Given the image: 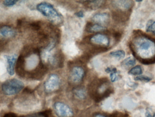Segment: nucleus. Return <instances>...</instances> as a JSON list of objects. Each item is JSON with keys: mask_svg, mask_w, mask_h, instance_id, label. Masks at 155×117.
Returning a JSON list of instances; mask_svg holds the SVG:
<instances>
[{"mask_svg": "<svg viewBox=\"0 0 155 117\" xmlns=\"http://www.w3.org/2000/svg\"><path fill=\"white\" fill-rule=\"evenodd\" d=\"M3 117H18L16 114L13 113H8L5 114Z\"/></svg>", "mask_w": 155, "mask_h": 117, "instance_id": "28", "label": "nucleus"}, {"mask_svg": "<svg viewBox=\"0 0 155 117\" xmlns=\"http://www.w3.org/2000/svg\"><path fill=\"white\" fill-rule=\"evenodd\" d=\"M146 117H155V113L153 115H152L151 112L149 110H147L146 112L145 113Z\"/></svg>", "mask_w": 155, "mask_h": 117, "instance_id": "30", "label": "nucleus"}, {"mask_svg": "<svg viewBox=\"0 0 155 117\" xmlns=\"http://www.w3.org/2000/svg\"><path fill=\"white\" fill-rule=\"evenodd\" d=\"M133 46H137V52H143V53H146L150 50L152 49V47H155V42L153 39L147 38L143 37L142 38H136L135 42L133 44Z\"/></svg>", "mask_w": 155, "mask_h": 117, "instance_id": "4", "label": "nucleus"}, {"mask_svg": "<svg viewBox=\"0 0 155 117\" xmlns=\"http://www.w3.org/2000/svg\"><path fill=\"white\" fill-rule=\"evenodd\" d=\"M146 30L147 32H152L155 35V21L149 20L147 21L146 26Z\"/></svg>", "mask_w": 155, "mask_h": 117, "instance_id": "19", "label": "nucleus"}, {"mask_svg": "<svg viewBox=\"0 0 155 117\" xmlns=\"http://www.w3.org/2000/svg\"><path fill=\"white\" fill-rule=\"evenodd\" d=\"M15 35V31L10 26L5 25L0 28V37L9 38H13Z\"/></svg>", "mask_w": 155, "mask_h": 117, "instance_id": "13", "label": "nucleus"}, {"mask_svg": "<svg viewBox=\"0 0 155 117\" xmlns=\"http://www.w3.org/2000/svg\"><path fill=\"white\" fill-rule=\"evenodd\" d=\"M7 59V71L9 75L13 76L14 74V67L16 62L17 55L16 54L12 56H4Z\"/></svg>", "mask_w": 155, "mask_h": 117, "instance_id": "12", "label": "nucleus"}, {"mask_svg": "<svg viewBox=\"0 0 155 117\" xmlns=\"http://www.w3.org/2000/svg\"><path fill=\"white\" fill-rule=\"evenodd\" d=\"M75 15L79 18H83L84 17V13L82 11H79L75 14Z\"/></svg>", "mask_w": 155, "mask_h": 117, "instance_id": "29", "label": "nucleus"}, {"mask_svg": "<svg viewBox=\"0 0 155 117\" xmlns=\"http://www.w3.org/2000/svg\"><path fill=\"white\" fill-rule=\"evenodd\" d=\"M110 55L118 60H121L125 57V52L123 50H117L110 52Z\"/></svg>", "mask_w": 155, "mask_h": 117, "instance_id": "21", "label": "nucleus"}, {"mask_svg": "<svg viewBox=\"0 0 155 117\" xmlns=\"http://www.w3.org/2000/svg\"><path fill=\"white\" fill-rule=\"evenodd\" d=\"M17 2L18 1L17 0H5L3 1V4L5 6L10 7L15 5Z\"/></svg>", "mask_w": 155, "mask_h": 117, "instance_id": "25", "label": "nucleus"}, {"mask_svg": "<svg viewBox=\"0 0 155 117\" xmlns=\"http://www.w3.org/2000/svg\"><path fill=\"white\" fill-rule=\"evenodd\" d=\"M85 75V71L80 66H74L72 69L70 74V80L72 83L78 84L83 80Z\"/></svg>", "mask_w": 155, "mask_h": 117, "instance_id": "7", "label": "nucleus"}, {"mask_svg": "<svg viewBox=\"0 0 155 117\" xmlns=\"http://www.w3.org/2000/svg\"><path fill=\"white\" fill-rule=\"evenodd\" d=\"M73 94L76 99L79 100H84L87 96L86 91L82 87H77L74 88Z\"/></svg>", "mask_w": 155, "mask_h": 117, "instance_id": "15", "label": "nucleus"}, {"mask_svg": "<svg viewBox=\"0 0 155 117\" xmlns=\"http://www.w3.org/2000/svg\"><path fill=\"white\" fill-rule=\"evenodd\" d=\"M47 68L44 64L41 62L38 67L31 72H30V77L33 79H39L42 78L43 76L47 72Z\"/></svg>", "mask_w": 155, "mask_h": 117, "instance_id": "9", "label": "nucleus"}, {"mask_svg": "<svg viewBox=\"0 0 155 117\" xmlns=\"http://www.w3.org/2000/svg\"><path fill=\"white\" fill-rule=\"evenodd\" d=\"M32 29L35 31H38L41 29V25L39 22H33L30 24Z\"/></svg>", "mask_w": 155, "mask_h": 117, "instance_id": "26", "label": "nucleus"}, {"mask_svg": "<svg viewBox=\"0 0 155 117\" xmlns=\"http://www.w3.org/2000/svg\"><path fill=\"white\" fill-rule=\"evenodd\" d=\"M50 113H51L50 111L47 110V111H44L42 113H39L38 114H35V115L26 117H49L48 116H49V114Z\"/></svg>", "mask_w": 155, "mask_h": 117, "instance_id": "24", "label": "nucleus"}, {"mask_svg": "<svg viewBox=\"0 0 155 117\" xmlns=\"http://www.w3.org/2000/svg\"><path fill=\"white\" fill-rule=\"evenodd\" d=\"M25 60L22 55H20L16 61L15 71L18 76L24 78L25 76Z\"/></svg>", "mask_w": 155, "mask_h": 117, "instance_id": "11", "label": "nucleus"}, {"mask_svg": "<svg viewBox=\"0 0 155 117\" xmlns=\"http://www.w3.org/2000/svg\"><path fill=\"white\" fill-rule=\"evenodd\" d=\"M109 86L107 78H102L94 82L89 88L90 97L97 103L101 102L108 97L114 91Z\"/></svg>", "mask_w": 155, "mask_h": 117, "instance_id": "1", "label": "nucleus"}, {"mask_svg": "<svg viewBox=\"0 0 155 117\" xmlns=\"http://www.w3.org/2000/svg\"><path fill=\"white\" fill-rule=\"evenodd\" d=\"M127 114H124L122 113H114L110 117H128Z\"/></svg>", "mask_w": 155, "mask_h": 117, "instance_id": "27", "label": "nucleus"}, {"mask_svg": "<svg viewBox=\"0 0 155 117\" xmlns=\"http://www.w3.org/2000/svg\"><path fill=\"white\" fill-rule=\"evenodd\" d=\"M89 41L93 44L105 48L109 46L110 43L109 38L106 35L100 33L92 36L89 38Z\"/></svg>", "mask_w": 155, "mask_h": 117, "instance_id": "8", "label": "nucleus"}, {"mask_svg": "<svg viewBox=\"0 0 155 117\" xmlns=\"http://www.w3.org/2000/svg\"><path fill=\"white\" fill-rule=\"evenodd\" d=\"M152 79V78L144 75H140L134 78L135 80L145 82H149L151 81Z\"/></svg>", "mask_w": 155, "mask_h": 117, "instance_id": "23", "label": "nucleus"}, {"mask_svg": "<svg viewBox=\"0 0 155 117\" xmlns=\"http://www.w3.org/2000/svg\"><path fill=\"white\" fill-rule=\"evenodd\" d=\"M136 63L135 59L133 57H128L122 62V65L125 67H131L134 66Z\"/></svg>", "mask_w": 155, "mask_h": 117, "instance_id": "18", "label": "nucleus"}, {"mask_svg": "<svg viewBox=\"0 0 155 117\" xmlns=\"http://www.w3.org/2000/svg\"><path fill=\"white\" fill-rule=\"evenodd\" d=\"M143 72V69L140 65H137L133 67L128 72V73L132 75H141Z\"/></svg>", "mask_w": 155, "mask_h": 117, "instance_id": "20", "label": "nucleus"}, {"mask_svg": "<svg viewBox=\"0 0 155 117\" xmlns=\"http://www.w3.org/2000/svg\"><path fill=\"white\" fill-rule=\"evenodd\" d=\"M93 117H109L104 115V114H101V113H97Z\"/></svg>", "mask_w": 155, "mask_h": 117, "instance_id": "32", "label": "nucleus"}, {"mask_svg": "<svg viewBox=\"0 0 155 117\" xmlns=\"http://www.w3.org/2000/svg\"><path fill=\"white\" fill-rule=\"evenodd\" d=\"M36 9L45 16L54 20L60 18V14L51 4L42 2L37 5Z\"/></svg>", "mask_w": 155, "mask_h": 117, "instance_id": "3", "label": "nucleus"}, {"mask_svg": "<svg viewBox=\"0 0 155 117\" xmlns=\"http://www.w3.org/2000/svg\"><path fill=\"white\" fill-rule=\"evenodd\" d=\"M24 88V84L15 79L7 80L2 84V89L5 95L13 96L20 92Z\"/></svg>", "mask_w": 155, "mask_h": 117, "instance_id": "2", "label": "nucleus"}, {"mask_svg": "<svg viewBox=\"0 0 155 117\" xmlns=\"http://www.w3.org/2000/svg\"><path fill=\"white\" fill-rule=\"evenodd\" d=\"M83 3L91 9H95L99 8L103 5L104 1H84Z\"/></svg>", "mask_w": 155, "mask_h": 117, "instance_id": "17", "label": "nucleus"}, {"mask_svg": "<svg viewBox=\"0 0 155 117\" xmlns=\"http://www.w3.org/2000/svg\"><path fill=\"white\" fill-rule=\"evenodd\" d=\"M106 29V28L103 25L98 24H93L91 23H87L86 26V30L88 32H99L104 31Z\"/></svg>", "mask_w": 155, "mask_h": 117, "instance_id": "16", "label": "nucleus"}, {"mask_svg": "<svg viewBox=\"0 0 155 117\" xmlns=\"http://www.w3.org/2000/svg\"><path fill=\"white\" fill-rule=\"evenodd\" d=\"M54 109L56 115L59 117H73L74 115L73 109L62 102H55L54 105Z\"/></svg>", "mask_w": 155, "mask_h": 117, "instance_id": "5", "label": "nucleus"}, {"mask_svg": "<svg viewBox=\"0 0 155 117\" xmlns=\"http://www.w3.org/2000/svg\"><path fill=\"white\" fill-rule=\"evenodd\" d=\"M22 20H18L17 21V27H20L21 25Z\"/></svg>", "mask_w": 155, "mask_h": 117, "instance_id": "33", "label": "nucleus"}, {"mask_svg": "<svg viewBox=\"0 0 155 117\" xmlns=\"http://www.w3.org/2000/svg\"><path fill=\"white\" fill-rule=\"evenodd\" d=\"M121 34L119 32H115L114 34V37L116 39H118L121 37Z\"/></svg>", "mask_w": 155, "mask_h": 117, "instance_id": "31", "label": "nucleus"}, {"mask_svg": "<svg viewBox=\"0 0 155 117\" xmlns=\"http://www.w3.org/2000/svg\"><path fill=\"white\" fill-rule=\"evenodd\" d=\"M136 1L137 2H143V1H142V0H140V1H139V0H137V1Z\"/></svg>", "mask_w": 155, "mask_h": 117, "instance_id": "34", "label": "nucleus"}, {"mask_svg": "<svg viewBox=\"0 0 155 117\" xmlns=\"http://www.w3.org/2000/svg\"><path fill=\"white\" fill-rule=\"evenodd\" d=\"M130 1H114L113 5L120 10H129L132 6V3Z\"/></svg>", "mask_w": 155, "mask_h": 117, "instance_id": "14", "label": "nucleus"}, {"mask_svg": "<svg viewBox=\"0 0 155 117\" xmlns=\"http://www.w3.org/2000/svg\"><path fill=\"white\" fill-rule=\"evenodd\" d=\"M110 20V15L107 13L96 14L92 17V20L96 24L103 25L107 24Z\"/></svg>", "mask_w": 155, "mask_h": 117, "instance_id": "10", "label": "nucleus"}, {"mask_svg": "<svg viewBox=\"0 0 155 117\" xmlns=\"http://www.w3.org/2000/svg\"><path fill=\"white\" fill-rule=\"evenodd\" d=\"M60 84L61 81L59 76L57 74H51L45 82V90L48 93L54 92L59 89Z\"/></svg>", "mask_w": 155, "mask_h": 117, "instance_id": "6", "label": "nucleus"}, {"mask_svg": "<svg viewBox=\"0 0 155 117\" xmlns=\"http://www.w3.org/2000/svg\"><path fill=\"white\" fill-rule=\"evenodd\" d=\"M117 71L116 68H113L112 69V71L110 72V77L112 82H115L118 79V76L117 74Z\"/></svg>", "mask_w": 155, "mask_h": 117, "instance_id": "22", "label": "nucleus"}]
</instances>
